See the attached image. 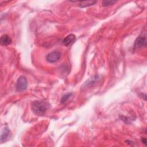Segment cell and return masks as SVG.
<instances>
[{"label":"cell","instance_id":"obj_1","mask_svg":"<svg viewBox=\"0 0 147 147\" xmlns=\"http://www.w3.org/2000/svg\"><path fill=\"white\" fill-rule=\"evenodd\" d=\"M49 107V104L44 100H35L32 104L33 112L38 115H44Z\"/></svg>","mask_w":147,"mask_h":147},{"label":"cell","instance_id":"obj_10","mask_svg":"<svg viewBox=\"0 0 147 147\" xmlns=\"http://www.w3.org/2000/svg\"><path fill=\"white\" fill-rule=\"evenodd\" d=\"M71 95H72V93H68V94L64 95L62 97V98H61V102L62 103L65 102L66 100L71 96Z\"/></svg>","mask_w":147,"mask_h":147},{"label":"cell","instance_id":"obj_2","mask_svg":"<svg viewBox=\"0 0 147 147\" xmlns=\"http://www.w3.org/2000/svg\"><path fill=\"white\" fill-rule=\"evenodd\" d=\"M28 87V81L24 76H21L18 78L16 84V90L18 91H22L25 90Z\"/></svg>","mask_w":147,"mask_h":147},{"label":"cell","instance_id":"obj_5","mask_svg":"<svg viewBox=\"0 0 147 147\" xmlns=\"http://www.w3.org/2000/svg\"><path fill=\"white\" fill-rule=\"evenodd\" d=\"M76 40V36L74 34H70L66 36L63 40V43L65 46H69L72 44Z\"/></svg>","mask_w":147,"mask_h":147},{"label":"cell","instance_id":"obj_6","mask_svg":"<svg viewBox=\"0 0 147 147\" xmlns=\"http://www.w3.org/2000/svg\"><path fill=\"white\" fill-rule=\"evenodd\" d=\"M12 40L10 37L7 34H3L0 38L1 44L5 46H7L11 43Z\"/></svg>","mask_w":147,"mask_h":147},{"label":"cell","instance_id":"obj_4","mask_svg":"<svg viewBox=\"0 0 147 147\" xmlns=\"http://www.w3.org/2000/svg\"><path fill=\"white\" fill-rule=\"evenodd\" d=\"M146 45V38L145 34H140L136 40L134 42L135 48H141L145 47Z\"/></svg>","mask_w":147,"mask_h":147},{"label":"cell","instance_id":"obj_3","mask_svg":"<svg viewBox=\"0 0 147 147\" xmlns=\"http://www.w3.org/2000/svg\"><path fill=\"white\" fill-rule=\"evenodd\" d=\"M61 57V53L59 51H54L49 53L46 56V60L50 63H53L58 61Z\"/></svg>","mask_w":147,"mask_h":147},{"label":"cell","instance_id":"obj_9","mask_svg":"<svg viewBox=\"0 0 147 147\" xmlns=\"http://www.w3.org/2000/svg\"><path fill=\"white\" fill-rule=\"evenodd\" d=\"M116 1H110V0H105L102 2V5L103 6H109L115 3Z\"/></svg>","mask_w":147,"mask_h":147},{"label":"cell","instance_id":"obj_7","mask_svg":"<svg viewBox=\"0 0 147 147\" xmlns=\"http://www.w3.org/2000/svg\"><path fill=\"white\" fill-rule=\"evenodd\" d=\"M9 135H10V129L7 127H5L3 129L1 135V142H3L4 141H6L8 138Z\"/></svg>","mask_w":147,"mask_h":147},{"label":"cell","instance_id":"obj_11","mask_svg":"<svg viewBox=\"0 0 147 147\" xmlns=\"http://www.w3.org/2000/svg\"><path fill=\"white\" fill-rule=\"evenodd\" d=\"M141 141H142V142L145 145H146V139L145 138L143 137V138H142V140H141Z\"/></svg>","mask_w":147,"mask_h":147},{"label":"cell","instance_id":"obj_8","mask_svg":"<svg viewBox=\"0 0 147 147\" xmlns=\"http://www.w3.org/2000/svg\"><path fill=\"white\" fill-rule=\"evenodd\" d=\"M96 1H80V6L82 7H85L87 6H89L91 5H94Z\"/></svg>","mask_w":147,"mask_h":147}]
</instances>
